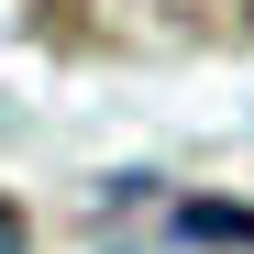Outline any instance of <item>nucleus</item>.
<instances>
[]
</instances>
